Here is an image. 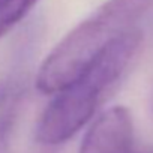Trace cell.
<instances>
[{
  "label": "cell",
  "instance_id": "obj_4",
  "mask_svg": "<svg viewBox=\"0 0 153 153\" xmlns=\"http://www.w3.org/2000/svg\"><path fill=\"white\" fill-rule=\"evenodd\" d=\"M39 0H0V39L8 35Z\"/></svg>",
  "mask_w": 153,
  "mask_h": 153
},
{
  "label": "cell",
  "instance_id": "obj_6",
  "mask_svg": "<svg viewBox=\"0 0 153 153\" xmlns=\"http://www.w3.org/2000/svg\"><path fill=\"white\" fill-rule=\"evenodd\" d=\"M8 89L6 87H3V86H0V107H2V104L6 101V98H8Z\"/></svg>",
  "mask_w": 153,
  "mask_h": 153
},
{
  "label": "cell",
  "instance_id": "obj_5",
  "mask_svg": "<svg viewBox=\"0 0 153 153\" xmlns=\"http://www.w3.org/2000/svg\"><path fill=\"white\" fill-rule=\"evenodd\" d=\"M18 101L15 98H6L0 107V153H9V141L17 117Z\"/></svg>",
  "mask_w": 153,
  "mask_h": 153
},
{
  "label": "cell",
  "instance_id": "obj_3",
  "mask_svg": "<svg viewBox=\"0 0 153 153\" xmlns=\"http://www.w3.org/2000/svg\"><path fill=\"white\" fill-rule=\"evenodd\" d=\"M134 123L125 107L101 113L84 134L78 153H134Z\"/></svg>",
  "mask_w": 153,
  "mask_h": 153
},
{
  "label": "cell",
  "instance_id": "obj_7",
  "mask_svg": "<svg viewBox=\"0 0 153 153\" xmlns=\"http://www.w3.org/2000/svg\"><path fill=\"white\" fill-rule=\"evenodd\" d=\"M147 153H153V150H150V152H147Z\"/></svg>",
  "mask_w": 153,
  "mask_h": 153
},
{
  "label": "cell",
  "instance_id": "obj_2",
  "mask_svg": "<svg viewBox=\"0 0 153 153\" xmlns=\"http://www.w3.org/2000/svg\"><path fill=\"white\" fill-rule=\"evenodd\" d=\"M152 5L153 0H107L45 57L36 75L38 90L53 95L65 89L108 45L134 29Z\"/></svg>",
  "mask_w": 153,
  "mask_h": 153
},
{
  "label": "cell",
  "instance_id": "obj_1",
  "mask_svg": "<svg viewBox=\"0 0 153 153\" xmlns=\"http://www.w3.org/2000/svg\"><path fill=\"white\" fill-rule=\"evenodd\" d=\"M141 32L131 29L108 45L72 83L57 92L38 120L36 141L57 146L87 125L125 78L141 50Z\"/></svg>",
  "mask_w": 153,
  "mask_h": 153
}]
</instances>
